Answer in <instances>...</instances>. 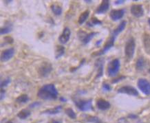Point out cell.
I'll return each instance as SVG.
<instances>
[{
    "label": "cell",
    "mask_w": 150,
    "mask_h": 123,
    "mask_svg": "<svg viewBox=\"0 0 150 123\" xmlns=\"http://www.w3.org/2000/svg\"><path fill=\"white\" fill-rule=\"evenodd\" d=\"M37 96L46 100H56L58 97V91L53 84L44 85L39 90Z\"/></svg>",
    "instance_id": "obj_1"
},
{
    "label": "cell",
    "mask_w": 150,
    "mask_h": 123,
    "mask_svg": "<svg viewBox=\"0 0 150 123\" xmlns=\"http://www.w3.org/2000/svg\"><path fill=\"white\" fill-rule=\"evenodd\" d=\"M75 105L77 107L79 110L82 112H88V111L93 110L92 99H76L74 100Z\"/></svg>",
    "instance_id": "obj_2"
},
{
    "label": "cell",
    "mask_w": 150,
    "mask_h": 123,
    "mask_svg": "<svg viewBox=\"0 0 150 123\" xmlns=\"http://www.w3.org/2000/svg\"><path fill=\"white\" fill-rule=\"evenodd\" d=\"M135 40L133 37H130L127 41L125 46V55L127 60H131L133 58L135 52Z\"/></svg>",
    "instance_id": "obj_3"
},
{
    "label": "cell",
    "mask_w": 150,
    "mask_h": 123,
    "mask_svg": "<svg viewBox=\"0 0 150 123\" xmlns=\"http://www.w3.org/2000/svg\"><path fill=\"white\" fill-rule=\"evenodd\" d=\"M120 67L121 63L119 59H115L112 60L110 64H108V66H107V75H108L109 76H112V77L116 76L119 73V70H120Z\"/></svg>",
    "instance_id": "obj_4"
},
{
    "label": "cell",
    "mask_w": 150,
    "mask_h": 123,
    "mask_svg": "<svg viewBox=\"0 0 150 123\" xmlns=\"http://www.w3.org/2000/svg\"><path fill=\"white\" fill-rule=\"evenodd\" d=\"M116 39L117 38H115V37H113V36L111 35L110 37V38L107 39V41H106V43H105V45L103 46V48H102L99 51L93 52V54H92V56H102V55H103V54H106V52H108V51L110 50V49L112 48V47H113L114 45H115Z\"/></svg>",
    "instance_id": "obj_5"
},
{
    "label": "cell",
    "mask_w": 150,
    "mask_h": 123,
    "mask_svg": "<svg viewBox=\"0 0 150 123\" xmlns=\"http://www.w3.org/2000/svg\"><path fill=\"white\" fill-rule=\"evenodd\" d=\"M98 32H95L86 33V32L83 31V30H79V32H78V37H79V40L81 41L83 44L87 45V44L89 43L90 41H91L96 35H98Z\"/></svg>",
    "instance_id": "obj_6"
},
{
    "label": "cell",
    "mask_w": 150,
    "mask_h": 123,
    "mask_svg": "<svg viewBox=\"0 0 150 123\" xmlns=\"http://www.w3.org/2000/svg\"><path fill=\"white\" fill-rule=\"evenodd\" d=\"M52 71V64L48 62H44L38 68V74L41 77H47Z\"/></svg>",
    "instance_id": "obj_7"
},
{
    "label": "cell",
    "mask_w": 150,
    "mask_h": 123,
    "mask_svg": "<svg viewBox=\"0 0 150 123\" xmlns=\"http://www.w3.org/2000/svg\"><path fill=\"white\" fill-rule=\"evenodd\" d=\"M139 90L145 95H150V83L145 78H139L137 83Z\"/></svg>",
    "instance_id": "obj_8"
},
{
    "label": "cell",
    "mask_w": 150,
    "mask_h": 123,
    "mask_svg": "<svg viewBox=\"0 0 150 123\" xmlns=\"http://www.w3.org/2000/svg\"><path fill=\"white\" fill-rule=\"evenodd\" d=\"M118 93L125 94L133 96H139V92L136 90V89L133 88L129 85H125L122 87L118 90Z\"/></svg>",
    "instance_id": "obj_9"
},
{
    "label": "cell",
    "mask_w": 150,
    "mask_h": 123,
    "mask_svg": "<svg viewBox=\"0 0 150 123\" xmlns=\"http://www.w3.org/2000/svg\"><path fill=\"white\" fill-rule=\"evenodd\" d=\"M130 11L132 15L135 17H141L144 15V9H143L142 5L141 4L132 5Z\"/></svg>",
    "instance_id": "obj_10"
},
{
    "label": "cell",
    "mask_w": 150,
    "mask_h": 123,
    "mask_svg": "<svg viewBox=\"0 0 150 123\" xmlns=\"http://www.w3.org/2000/svg\"><path fill=\"white\" fill-rule=\"evenodd\" d=\"M15 50L13 47H10L8 49H4V51H2L1 54V61L2 62H6V61H9L15 55Z\"/></svg>",
    "instance_id": "obj_11"
},
{
    "label": "cell",
    "mask_w": 150,
    "mask_h": 123,
    "mask_svg": "<svg viewBox=\"0 0 150 123\" xmlns=\"http://www.w3.org/2000/svg\"><path fill=\"white\" fill-rule=\"evenodd\" d=\"M103 65H104V59L103 58L98 59L95 62V68H96L97 73L96 76V79L99 78L103 76Z\"/></svg>",
    "instance_id": "obj_12"
},
{
    "label": "cell",
    "mask_w": 150,
    "mask_h": 123,
    "mask_svg": "<svg viewBox=\"0 0 150 123\" xmlns=\"http://www.w3.org/2000/svg\"><path fill=\"white\" fill-rule=\"evenodd\" d=\"M125 9H119V10H112L110 12V17L112 21H118L121 19L125 15Z\"/></svg>",
    "instance_id": "obj_13"
},
{
    "label": "cell",
    "mask_w": 150,
    "mask_h": 123,
    "mask_svg": "<svg viewBox=\"0 0 150 123\" xmlns=\"http://www.w3.org/2000/svg\"><path fill=\"white\" fill-rule=\"evenodd\" d=\"M71 35V30H70L69 28L66 27L63 30L62 34L59 36V41L61 44H66V43L68 42V41L70 40Z\"/></svg>",
    "instance_id": "obj_14"
},
{
    "label": "cell",
    "mask_w": 150,
    "mask_h": 123,
    "mask_svg": "<svg viewBox=\"0 0 150 123\" xmlns=\"http://www.w3.org/2000/svg\"><path fill=\"white\" fill-rule=\"evenodd\" d=\"M110 8V1L108 0H103L101 4L96 10V13L97 14H104L108 11Z\"/></svg>",
    "instance_id": "obj_15"
},
{
    "label": "cell",
    "mask_w": 150,
    "mask_h": 123,
    "mask_svg": "<svg viewBox=\"0 0 150 123\" xmlns=\"http://www.w3.org/2000/svg\"><path fill=\"white\" fill-rule=\"evenodd\" d=\"M96 107H98V109L100 110H107L110 107V103L108 101H107L106 100L103 98H99L98 100H97L96 101Z\"/></svg>",
    "instance_id": "obj_16"
},
{
    "label": "cell",
    "mask_w": 150,
    "mask_h": 123,
    "mask_svg": "<svg viewBox=\"0 0 150 123\" xmlns=\"http://www.w3.org/2000/svg\"><path fill=\"white\" fill-rule=\"evenodd\" d=\"M126 25H127V22H126L125 21H123L120 24L118 25V27H117V28H115V30L112 31V34H111V35L113 36V37H115V38H117V36H118L119 34L121 33V32L123 31L124 29L125 28Z\"/></svg>",
    "instance_id": "obj_17"
},
{
    "label": "cell",
    "mask_w": 150,
    "mask_h": 123,
    "mask_svg": "<svg viewBox=\"0 0 150 123\" xmlns=\"http://www.w3.org/2000/svg\"><path fill=\"white\" fill-rule=\"evenodd\" d=\"M143 45L147 54H150V35L145 33L143 35Z\"/></svg>",
    "instance_id": "obj_18"
},
{
    "label": "cell",
    "mask_w": 150,
    "mask_h": 123,
    "mask_svg": "<svg viewBox=\"0 0 150 123\" xmlns=\"http://www.w3.org/2000/svg\"><path fill=\"white\" fill-rule=\"evenodd\" d=\"M62 109V106L59 105L57 107H54V108L46 109V110L44 111L43 112H42V114H49V115H55V114H58L59 112H61Z\"/></svg>",
    "instance_id": "obj_19"
},
{
    "label": "cell",
    "mask_w": 150,
    "mask_h": 123,
    "mask_svg": "<svg viewBox=\"0 0 150 123\" xmlns=\"http://www.w3.org/2000/svg\"><path fill=\"white\" fill-rule=\"evenodd\" d=\"M65 51H66V49H65V47H64L63 45H58L56 46V49H55V59H59V58H61V56H64V54H65Z\"/></svg>",
    "instance_id": "obj_20"
},
{
    "label": "cell",
    "mask_w": 150,
    "mask_h": 123,
    "mask_svg": "<svg viewBox=\"0 0 150 123\" xmlns=\"http://www.w3.org/2000/svg\"><path fill=\"white\" fill-rule=\"evenodd\" d=\"M90 15V11L88 10H86V11H84L83 13H81L80 15L79 19H78V23H79V25H82L83 23H85V21L88 19V18L89 17Z\"/></svg>",
    "instance_id": "obj_21"
},
{
    "label": "cell",
    "mask_w": 150,
    "mask_h": 123,
    "mask_svg": "<svg viewBox=\"0 0 150 123\" xmlns=\"http://www.w3.org/2000/svg\"><path fill=\"white\" fill-rule=\"evenodd\" d=\"M145 66V61L143 57H140L136 63V70L138 71H142Z\"/></svg>",
    "instance_id": "obj_22"
},
{
    "label": "cell",
    "mask_w": 150,
    "mask_h": 123,
    "mask_svg": "<svg viewBox=\"0 0 150 123\" xmlns=\"http://www.w3.org/2000/svg\"><path fill=\"white\" fill-rule=\"evenodd\" d=\"M12 30H13V24L10 22H8L6 23V25H4V27L1 28V30H0V33L1 35H6V34L9 33L11 32Z\"/></svg>",
    "instance_id": "obj_23"
},
{
    "label": "cell",
    "mask_w": 150,
    "mask_h": 123,
    "mask_svg": "<svg viewBox=\"0 0 150 123\" xmlns=\"http://www.w3.org/2000/svg\"><path fill=\"white\" fill-rule=\"evenodd\" d=\"M50 8L51 10H52V13H53L55 15H57V16H59V15L62 14L63 9L60 6H59V5L57 4L51 5Z\"/></svg>",
    "instance_id": "obj_24"
},
{
    "label": "cell",
    "mask_w": 150,
    "mask_h": 123,
    "mask_svg": "<svg viewBox=\"0 0 150 123\" xmlns=\"http://www.w3.org/2000/svg\"><path fill=\"white\" fill-rule=\"evenodd\" d=\"M31 114V112L28 110V109H22L21 111H20L17 114L18 118H19L20 119L24 120L27 118H28L29 116Z\"/></svg>",
    "instance_id": "obj_25"
},
{
    "label": "cell",
    "mask_w": 150,
    "mask_h": 123,
    "mask_svg": "<svg viewBox=\"0 0 150 123\" xmlns=\"http://www.w3.org/2000/svg\"><path fill=\"white\" fill-rule=\"evenodd\" d=\"M28 100H29L28 96L27 94H23L19 96L17 98H16L15 101H16L17 102H18V103H26Z\"/></svg>",
    "instance_id": "obj_26"
},
{
    "label": "cell",
    "mask_w": 150,
    "mask_h": 123,
    "mask_svg": "<svg viewBox=\"0 0 150 123\" xmlns=\"http://www.w3.org/2000/svg\"><path fill=\"white\" fill-rule=\"evenodd\" d=\"M102 24V21H100L99 19H98L96 17H92L91 19L87 23V25L90 27H93L94 25H101Z\"/></svg>",
    "instance_id": "obj_27"
},
{
    "label": "cell",
    "mask_w": 150,
    "mask_h": 123,
    "mask_svg": "<svg viewBox=\"0 0 150 123\" xmlns=\"http://www.w3.org/2000/svg\"><path fill=\"white\" fill-rule=\"evenodd\" d=\"M87 121L91 123H104L103 121L100 120L99 118L97 117V116H89L87 117Z\"/></svg>",
    "instance_id": "obj_28"
},
{
    "label": "cell",
    "mask_w": 150,
    "mask_h": 123,
    "mask_svg": "<svg viewBox=\"0 0 150 123\" xmlns=\"http://www.w3.org/2000/svg\"><path fill=\"white\" fill-rule=\"evenodd\" d=\"M65 113H66V115L69 118H70L71 119H75L76 118V115L74 112V110H73L72 109L70 108V107H68V108L65 110Z\"/></svg>",
    "instance_id": "obj_29"
},
{
    "label": "cell",
    "mask_w": 150,
    "mask_h": 123,
    "mask_svg": "<svg viewBox=\"0 0 150 123\" xmlns=\"http://www.w3.org/2000/svg\"><path fill=\"white\" fill-rule=\"evenodd\" d=\"M11 79L10 77H7L6 79H4V81H1V89H3L6 87H7L8 85L11 83Z\"/></svg>",
    "instance_id": "obj_30"
},
{
    "label": "cell",
    "mask_w": 150,
    "mask_h": 123,
    "mask_svg": "<svg viewBox=\"0 0 150 123\" xmlns=\"http://www.w3.org/2000/svg\"><path fill=\"white\" fill-rule=\"evenodd\" d=\"M102 89L104 92H110L112 90V88L109 84H107L106 83H104L102 85Z\"/></svg>",
    "instance_id": "obj_31"
},
{
    "label": "cell",
    "mask_w": 150,
    "mask_h": 123,
    "mask_svg": "<svg viewBox=\"0 0 150 123\" xmlns=\"http://www.w3.org/2000/svg\"><path fill=\"white\" fill-rule=\"evenodd\" d=\"M41 105H42V102H37V101L34 102L29 105V108H30V109L37 108V107H39L40 106H41Z\"/></svg>",
    "instance_id": "obj_32"
},
{
    "label": "cell",
    "mask_w": 150,
    "mask_h": 123,
    "mask_svg": "<svg viewBox=\"0 0 150 123\" xmlns=\"http://www.w3.org/2000/svg\"><path fill=\"white\" fill-rule=\"evenodd\" d=\"M85 62H86V59H83L82 60V61H81V63H80V64H79V66H78V67L73 68H72V69H70V72H74L77 70L79 69V68H81V66H83V65L84 64V63H85Z\"/></svg>",
    "instance_id": "obj_33"
},
{
    "label": "cell",
    "mask_w": 150,
    "mask_h": 123,
    "mask_svg": "<svg viewBox=\"0 0 150 123\" xmlns=\"http://www.w3.org/2000/svg\"><path fill=\"white\" fill-rule=\"evenodd\" d=\"M4 41L8 44H12V43H13V42H14L13 39L11 37H9V36H7V37H5Z\"/></svg>",
    "instance_id": "obj_34"
},
{
    "label": "cell",
    "mask_w": 150,
    "mask_h": 123,
    "mask_svg": "<svg viewBox=\"0 0 150 123\" xmlns=\"http://www.w3.org/2000/svg\"><path fill=\"white\" fill-rule=\"evenodd\" d=\"M125 78H126L125 76H119V77L117 78H115V79H114L113 81H112V83H118V82H119V81H122V80L125 79Z\"/></svg>",
    "instance_id": "obj_35"
},
{
    "label": "cell",
    "mask_w": 150,
    "mask_h": 123,
    "mask_svg": "<svg viewBox=\"0 0 150 123\" xmlns=\"http://www.w3.org/2000/svg\"><path fill=\"white\" fill-rule=\"evenodd\" d=\"M0 99L1 100H2L3 99L5 98V96H6V91L3 90V89H1V92H0Z\"/></svg>",
    "instance_id": "obj_36"
},
{
    "label": "cell",
    "mask_w": 150,
    "mask_h": 123,
    "mask_svg": "<svg viewBox=\"0 0 150 123\" xmlns=\"http://www.w3.org/2000/svg\"><path fill=\"white\" fill-rule=\"evenodd\" d=\"M128 118L130 119H136L138 118V116L134 114H130L128 115Z\"/></svg>",
    "instance_id": "obj_37"
},
{
    "label": "cell",
    "mask_w": 150,
    "mask_h": 123,
    "mask_svg": "<svg viewBox=\"0 0 150 123\" xmlns=\"http://www.w3.org/2000/svg\"><path fill=\"white\" fill-rule=\"evenodd\" d=\"M115 4L117 5H120V4H123L125 3V1L124 0H117V1H115Z\"/></svg>",
    "instance_id": "obj_38"
},
{
    "label": "cell",
    "mask_w": 150,
    "mask_h": 123,
    "mask_svg": "<svg viewBox=\"0 0 150 123\" xmlns=\"http://www.w3.org/2000/svg\"><path fill=\"white\" fill-rule=\"evenodd\" d=\"M102 39H100V40L99 41H96V46H99L100 45V43H101V42H102Z\"/></svg>",
    "instance_id": "obj_39"
},
{
    "label": "cell",
    "mask_w": 150,
    "mask_h": 123,
    "mask_svg": "<svg viewBox=\"0 0 150 123\" xmlns=\"http://www.w3.org/2000/svg\"><path fill=\"white\" fill-rule=\"evenodd\" d=\"M60 100L61 102H66V101H67V100H66V98H64V97H60Z\"/></svg>",
    "instance_id": "obj_40"
},
{
    "label": "cell",
    "mask_w": 150,
    "mask_h": 123,
    "mask_svg": "<svg viewBox=\"0 0 150 123\" xmlns=\"http://www.w3.org/2000/svg\"><path fill=\"white\" fill-rule=\"evenodd\" d=\"M85 2L86 3H88V4H91V3H92V1H91V0H85Z\"/></svg>",
    "instance_id": "obj_41"
},
{
    "label": "cell",
    "mask_w": 150,
    "mask_h": 123,
    "mask_svg": "<svg viewBox=\"0 0 150 123\" xmlns=\"http://www.w3.org/2000/svg\"><path fill=\"white\" fill-rule=\"evenodd\" d=\"M49 123H61V122H59V121H57V120H52Z\"/></svg>",
    "instance_id": "obj_42"
},
{
    "label": "cell",
    "mask_w": 150,
    "mask_h": 123,
    "mask_svg": "<svg viewBox=\"0 0 150 123\" xmlns=\"http://www.w3.org/2000/svg\"><path fill=\"white\" fill-rule=\"evenodd\" d=\"M6 123H13V121H12V120H8Z\"/></svg>",
    "instance_id": "obj_43"
},
{
    "label": "cell",
    "mask_w": 150,
    "mask_h": 123,
    "mask_svg": "<svg viewBox=\"0 0 150 123\" xmlns=\"http://www.w3.org/2000/svg\"><path fill=\"white\" fill-rule=\"evenodd\" d=\"M147 21H148V23H149V26H150V18L148 19Z\"/></svg>",
    "instance_id": "obj_44"
},
{
    "label": "cell",
    "mask_w": 150,
    "mask_h": 123,
    "mask_svg": "<svg viewBox=\"0 0 150 123\" xmlns=\"http://www.w3.org/2000/svg\"><path fill=\"white\" fill-rule=\"evenodd\" d=\"M137 123H144V122H141V121H139V122H137Z\"/></svg>",
    "instance_id": "obj_45"
}]
</instances>
